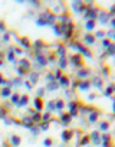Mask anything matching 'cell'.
<instances>
[{"mask_svg": "<svg viewBox=\"0 0 115 147\" xmlns=\"http://www.w3.org/2000/svg\"><path fill=\"white\" fill-rule=\"evenodd\" d=\"M101 140H102V146L112 144V137H111L109 134H102V136H101Z\"/></svg>", "mask_w": 115, "mask_h": 147, "instance_id": "15", "label": "cell"}, {"mask_svg": "<svg viewBox=\"0 0 115 147\" xmlns=\"http://www.w3.org/2000/svg\"><path fill=\"white\" fill-rule=\"evenodd\" d=\"M51 118H52V114H51V111H48V113L42 114V121H46V123H48Z\"/></svg>", "mask_w": 115, "mask_h": 147, "instance_id": "30", "label": "cell"}, {"mask_svg": "<svg viewBox=\"0 0 115 147\" xmlns=\"http://www.w3.org/2000/svg\"><path fill=\"white\" fill-rule=\"evenodd\" d=\"M48 56H49V58H48V61H49V62H53V61L56 59V56H58V53H56V52H52V53H49ZM58 58H59V56H58Z\"/></svg>", "mask_w": 115, "mask_h": 147, "instance_id": "34", "label": "cell"}, {"mask_svg": "<svg viewBox=\"0 0 115 147\" xmlns=\"http://www.w3.org/2000/svg\"><path fill=\"white\" fill-rule=\"evenodd\" d=\"M69 61H71V64H72L74 67H76V68H79V69L85 67V61H83V56H82L81 53H74V55H71Z\"/></svg>", "mask_w": 115, "mask_h": 147, "instance_id": "1", "label": "cell"}, {"mask_svg": "<svg viewBox=\"0 0 115 147\" xmlns=\"http://www.w3.org/2000/svg\"><path fill=\"white\" fill-rule=\"evenodd\" d=\"M49 129V123H42L40 124V130H48Z\"/></svg>", "mask_w": 115, "mask_h": 147, "instance_id": "38", "label": "cell"}, {"mask_svg": "<svg viewBox=\"0 0 115 147\" xmlns=\"http://www.w3.org/2000/svg\"><path fill=\"white\" fill-rule=\"evenodd\" d=\"M91 140L94 141L95 144H99V143L102 141V140L99 138V131H94V133H92V134H91Z\"/></svg>", "mask_w": 115, "mask_h": 147, "instance_id": "19", "label": "cell"}, {"mask_svg": "<svg viewBox=\"0 0 115 147\" xmlns=\"http://www.w3.org/2000/svg\"><path fill=\"white\" fill-rule=\"evenodd\" d=\"M30 117H32V120H33L35 123H37V121H40V120H42V114H40L39 111H37V113H35V114H32Z\"/></svg>", "mask_w": 115, "mask_h": 147, "instance_id": "29", "label": "cell"}, {"mask_svg": "<svg viewBox=\"0 0 115 147\" xmlns=\"http://www.w3.org/2000/svg\"><path fill=\"white\" fill-rule=\"evenodd\" d=\"M95 97H97V95H95V94H91V95H89V100H94V98H95Z\"/></svg>", "mask_w": 115, "mask_h": 147, "instance_id": "47", "label": "cell"}, {"mask_svg": "<svg viewBox=\"0 0 115 147\" xmlns=\"http://www.w3.org/2000/svg\"><path fill=\"white\" fill-rule=\"evenodd\" d=\"M19 64H20V68L26 69V71H30V68H32V65H30V61H29L28 58H22V59L19 61Z\"/></svg>", "mask_w": 115, "mask_h": 147, "instance_id": "11", "label": "cell"}, {"mask_svg": "<svg viewBox=\"0 0 115 147\" xmlns=\"http://www.w3.org/2000/svg\"><path fill=\"white\" fill-rule=\"evenodd\" d=\"M33 105H35L36 111H39V113H42V111H43V108H45V102H43L42 97H36V98H35Z\"/></svg>", "mask_w": 115, "mask_h": 147, "instance_id": "5", "label": "cell"}, {"mask_svg": "<svg viewBox=\"0 0 115 147\" xmlns=\"http://www.w3.org/2000/svg\"><path fill=\"white\" fill-rule=\"evenodd\" d=\"M108 129H109V123H108V121H102V123L99 124V130H101V131H106Z\"/></svg>", "mask_w": 115, "mask_h": 147, "instance_id": "28", "label": "cell"}, {"mask_svg": "<svg viewBox=\"0 0 115 147\" xmlns=\"http://www.w3.org/2000/svg\"><path fill=\"white\" fill-rule=\"evenodd\" d=\"M17 72H19V75H25L28 71H26V69H23V68H17Z\"/></svg>", "mask_w": 115, "mask_h": 147, "instance_id": "41", "label": "cell"}, {"mask_svg": "<svg viewBox=\"0 0 115 147\" xmlns=\"http://www.w3.org/2000/svg\"><path fill=\"white\" fill-rule=\"evenodd\" d=\"M20 46L25 49H30L32 48V42L28 38H20Z\"/></svg>", "mask_w": 115, "mask_h": 147, "instance_id": "12", "label": "cell"}, {"mask_svg": "<svg viewBox=\"0 0 115 147\" xmlns=\"http://www.w3.org/2000/svg\"><path fill=\"white\" fill-rule=\"evenodd\" d=\"M114 117H115V97H114Z\"/></svg>", "mask_w": 115, "mask_h": 147, "instance_id": "48", "label": "cell"}, {"mask_svg": "<svg viewBox=\"0 0 115 147\" xmlns=\"http://www.w3.org/2000/svg\"><path fill=\"white\" fill-rule=\"evenodd\" d=\"M89 141H91V136H83V138L79 141V144H81V146H86Z\"/></svg>", "mask_w": 115, "mask_h": 147, "instance_id": "31", "label": "cell"}, {"mask_svg": "<svg viewBox=\"0 0 115 147\" xmlns=\"http://www.w3.org/2000/svg\"><path fill=\"white\" fill-rule=\"evenodd\" d=\"M68 62H69V58H68L66 55L59 56V68H60V69H65L66 65H68Z\"/></svg>", "mask_w": 115, "mask_h": 147, "instance_id": "13", "label": "cell"}, {"mask_svg": "<svg viewBox=\"0 0 115 147\" xmlns=\"http://www.w3.org/2000/svg\"><path fill=\"white\" fill-rule=\"evenodd\" d=\"M111 45H112L111 39H108V38H104V39H102V46H104L105 49H108V48H109Z\"/></svg>", "mask_w": 115, "mask_h": 147, "instance_id": "27", "label": "cell"}, {"mask_svg": "<svg viewBox=\"0 0 115 147\" xmlns=\"http://www.w3.org/2000/svg\"><path fill=\"white\" fill-rule=\"evenodd\" d=\"M114 15H115V5H114V6L111 7V10H109V16L114 17Z\"/></svg>", "mask_w": 115, "mask_h": 147, "instance_id": "42", "label": "cell"}, {"mask_svg": "<svg viewBox=\"0 0 115 147\" xmlns=\"http://www.w3.org/2000/svg\"><path fill=\"white\" fill-rule=\"evenodd\" d=\"M85 26H86V30H94L97 26V20H88Z\"/></svg>", "mask_w": 115, "mask_h": 147, "instance_id": "22", "label": "cell"}, {"mask_svg": "<svg viewBox=\"0 0 115 147\" xmlns=\"http://www.w3.org/2000/svg\"><path fill=\"white\" fill-rule=\"evenodd\" d=\"M104 147H115V146H114V143H112V144H108V146H104Z\"/></svg>", "mask_w": 115, "mask_h": 147, "instance_id": "49", "label": "cell"}, {"mask_svg": "<svg viewBox=\"0 0 115 147\" xmlns=\"http://www.w3.org/2000/svg\"><path fill=\"white\" fill-rule=\"evenodd\" d=\"M20 98H22V95H20L19 92H14V94L12 95V104H19V102H20Z\"/></svg>", "mask_w": 115, "mask_h": 147, "instance_id": "24", "label": "cell"}, {"mask_svg": "<svg viewBox=\"0 0 115 147\" xmlns=\"http://www.w3.org/2000/svg\"><path fill=\"white\" fill-rule=\"evenodd\" d=\"M3 39H5L6 42H7V40L10 39V35H9V33H5V36H3Z\"/></svg>", "mask_w": 115, "mask_h": 147, "instance_id": "43", "label": "cell"}, {"mask_svg": "<svg viewBox=\"0 0 115 147\" xmlns=\"http://www.w3.org/2000/svg\"><path fill=\"white\" fill-rule=\"evenodd\" d=\"M108 53H109V55H115V44H112V45L108 48Z\"/></svg>", "mask_w": 115, "mask_h": 147, "instance_id": "37", "label": "cell"}, {"mask_svg": "<svg viewBox=\"0 0 115 147\" xmlns=\"http://www.w3.org/2000/svg\"><path fill=\"white\" fill-rule=\"evenodd\" d=\"M55 107H56V110H58L59 113H62L63 108H65V102H63V100H55Z\"/></svg>", "mask_w": 115, "mask_h": 147, "instance_id": "17", "label": "cell"}, {"mask_svg": "<svg viewBox=\"0 0 115 147\" xmlns=\"http://www.w3.org/2000/svg\"><path fill=\"white\" fill-rule=\"evenodd\" d=\"M59 84H60L62 87H69V85H71V79H69L68 75H63V76L59 79Z\"/></svg>", "mask_w": 115, "mask_h": 147, "instance_id": "16", "label": "cell"}, {"mask_svg": "<svg viewBox=\"0 0 115 147\" xmlns=\"http://www.w3.org/2000/svg\"><path fill=\"white\" fill-rule=\"evenodd\" d=\"M92 85H95L98 88H102V79L101 78H94L92 79Z\"/></svg>", "mask_w": 115, "mask_h": 147, "instance_id": "26", "label": "cell"}, {"mask_svg": "<svg viewBox=\"0 0 115 147\" xmlns=\"http://www.w3.org/2000/svg\"><path fill=\"white\" fill-rule=\"evenodd\" d=\"M20 143H22V138H20L17 134H14V136H12V137H10V144H12L13 147H19V146H20Z\"/></svg>", "mask_w": 115, "mask_h": 147, "instance_id": "14", "label": "cell"}, {"mask_svg": "<svg viewBox=\"0 0 115 147\" xmlns=\"http://www.w3.org/2000/svg\"><path fill=\"white\" fill-rule=\"evenodd\" d=\"M74 137V130H63L62 131V140L66 143V141H71Z\"/></svg>", "mask_w": 115, "mask_h": 147, "instance_id": "10", "label": "cell"}, {"mask_svg": "<svg viewBox=\"0 0 115 147\" xmlns=\"http://www.w3.org/2000/svg\"><path fill=\"white\" fill-rule=\"evenodd\" d=\"M45 45H48V44H45V42H43V40H40V39L35 42V48L37 49V52H39V49H42V48H45Z\"/></svg>", "mask_w": 115, "mask_h": 147, "instance_id": "25", "label": "cell"}, {"mask_svg": "<svg viewBox=\"0 0 115 147\" xmlns=\"http://www.w3.org/2000/svg\"><path fill=\"white\" fill-rule=\"evenodd\" d=\"M114 92H115V85H114V84H111L109 87H106V90H105L104 95H105V97H111Z\"/></svg>", "mask_w": 115, "mask_h": 147, "instance_id": "21", "label": "cell"}, {"mask_svg": "<svg viewBox=\"0 0 115 147\" xmlns=\"http://www.w3.org/2000/svg\"><path fill=\"white\" fill-rule=\"evenodd\" d=\"M102 74H104L105 76H108V75H109V69H108V67H104V69H102Z\"/></svg>", "mask_w": 115, "mask_h": 147, "instance_id": "40", "label": "cell"}, {"mask_svg": "<svg viewBox=\"0 0 115 147\" xmlns=\"http://www.w3.org/2000/svg\"><path fill=\"white\" fill-rule=\"evenodd\" d=\"M106 33H108V35H109V36H112V38H114V39H115V32H106Z\"/></svg>", "mask_w": 115, "mask_h": 147, "instance_id": "45", "label": "cell"}, {"mask_svg": "<svg viewBox=\"0 0 115 147\" xmlns=\"http://www.w3.org/2000/svg\"><path fill=\"white\" fill-rule=\"evenodd\" d=\"M7 59H9V61H12V62H14V51H13V48H10V49H9Z\"/></svg>", "mask_w": 115, "mask_h": 147, "instance_id": "32", "label": "cell"}, {"mask_svg": "<svg viewBox=\"0 0 115 147\" xmlns=\"http://www.w3.org/2000/svg\"><path fill=\"white\" fill-rule=\"evenodd\" d=\"M95 40H97L95 35H92V33H85V36H83V42L86 44V46L94 45V44H95Z\"/></svg>", "mask_w": 115, "mask_h": 147, "instance_id": "6", "label": "cell"}, {"mask_svg": "<svg viewBox=\"0 0 115 147\" xmlns=\"http://www.w3.org/2000/svg\"><path fill=\"white\" fill-rule=\"evenodd\" d=\"M59 117H60V120H62L63 124H69V123H71V120H72V114L71 113H65V111L59 113Z\"/></svg>", "mask_w": 115, "mask_h": 147, "instance_id": "9", "label": "cell"}, {"mask_svg": "<svg viewBox=\"0 0 115 147\" xmlns=\"http://www.w3.org/2000/svg\"><path fill=\"white\" fill-rule=\"evenodd\" d=\"M95 38H105V32L104 30H98L97 35H95Z\"/></svg>", "mask_w": 115, "mask_h": 147, "instance_id": "39", "label": "cell"}, {"mask_svg": "<svg viewBox=\"0 0 115 147\" xmlns=\"http://www.w3.org/2000/svg\"><path fill=\"white\" fill-rule=\"evenodd\" d=\"M28 102H29V95L28 94H23L22 98H20V102L17 104V105L19 107H25V105H28Z\"/></svg>", "mask_w": 115, "mask_h": 147, "instance_id": "18", "label": "cell"}, {"mask_svg": "<svg viewBox=\"0 0 115 147\" xmlns=\"http://www.w3.org/2000/svg\"><path fill=\"white\" fill-rule=\"evenodd\" d=\"M14 52H16V53H22V49H20V48H16Z\"/></svg>", "mask_w": 115, "mask_h": 147, "instance_id": "46", "label": "cell"}, {"mask_svg": "<svg viewBox=\"0 0 115 147\" xmlns=\"http://www.w3.org/2000/svg\"><path fill=\"white\" fill-rule=\"evenodd\" d=\"M43 144H45L46 147H51V146L53 144V140H52V138H46V140L43 141Z\"/></svg>", "mask_w": 115, "mask_h": 147, "instance_id": "35", "label": "cell"}, {"mask_svg": "<svg viewBox=\"0 0 115 147\" xmlns=\"http://www.w3.org/2000/svg\"><path fill=\"white\" fill-rule=\"evenodd\" d=\"M37 81H39V74H33V72H32V74H30V82H32V84H36Z\"/></svg>", "mask_w": 115, "mask_h": 147, "instance_id": "33", "label": "cell"}, {"mask_svg": "<svg viewBox=\"0 0 115 147\" xmlns=\"http://www.w3.org/2000/svg\"><path fill=\"white\" fill-rule=\"evenodd\" d=\"M83 105H82V102L81 101H71L68 104V108H69V113L72 114V117H75V115H78V113L81 111V108H82Z\"/></svg>", "mask_w": 115, "mask_h": 147, "instance_id": "2", "label": "cell"}, {"mask_svg": "<svg viewBox=\"0 0 115 147\" xmlns=\"http://www.w3.org/2000/svg\"><path fill=\"white\" fill-rule=\"evenodd\" d=\"M99 118V111H94V113H89V123H95Z\"/></svg>", "mask_w": 115, "mask_h": 147, "instance_id": "20", "label": "cell"}, {"mask_svg": "<svg viewBox=\"0 0 115 147\" xmlns=\"http://www.w3.org/2000/svg\"><path fill=\"white\" fill-rule=\"evenodd\" d=\"M36 61L39 62V65H40V67H45V65L49 62V61H48V58H46L43 53L37 52V51H36Z\"/></svg>", "mask_w": 115, "mask_h": 147, "instance_id": "8", "label": "cell"}, {"mask_svg": "<svg viewBox=\"0 0 115 147\" xmlns=\"http://www.w3.org/2000/svg\"><path fill=\"white\" fill-rule=\"evenodd\" d=\"M91 87H92V81L91 79H79V84H78V90L79 91H88Z\"/></svg>", "mask_w": 115, "mask_h": 147, "instance_id": "3", "label": "cell"}, {"mask_svg": "<svg viewBox=\"0 0 115 147\" xmlns=\"http://www.w3.org/2000/svg\"><path fill=\"white\" fill-rule=\"evenodd\" d=\"M78 78L79 79H86V76H89L91 75V69L89 68H86V67H83V68H81L79 71H78Z\"/></svg>", "mask_w": 115, "mask_h": 147, "instance_id": "7", "label": "cell"}, {"mask_svg": "<svg viewBox=\"0 0 115 147\" xmlns=\"http://www.w3.org/2000/svg\"><path fill=\"white\" fill-rule=\"evenodd\" d=\"M71 46L76 48V49H78V52H79L82 56H86V58H89V56H91V51H89L86 46H83V45H79V44H72Z\"/></svg>", "mask_w": 115, "mask_h": 147, "instance_id": "4", "label": "cell"}, {"mask_svg": "<svg viewBox=\"0 0 115 147\" xmlns=\"http://www.w3.org/2000/svg\"><path fill=\"white\" fill-rule=\"evenodd\" d=\"M62 76H63V72H62V69H58V71L55 72V78H56V79H60Z\"/></svg>", "mask_w": 115, "mask_h": 147, "instance_id": "36", "label": "cell"}, {"mask_svg": "<svg viewBox=\"0 0 115 147\" xmlns=\"http://www.w3.org/2000/svg\"><path fill=\"white\" fill-rule=\"evenodd\" d=\"M111 26L115 29V17H112V19H111Z\"/></svg>", "mask_w": 115, "mask_h": 147, "instance_id": "44", "label": "cell"}, {"mask_svg": "<svg viewBox=\"0 0 115 147\" xmlns=\"http://www.w3.org/2000/svg\"><path fill=\"white\" fill-rule=\"evenodd\" d=\"M9 95H13V94H12V88H10V87H3V90H2V97L6 98V97H9Z\"/></svg>", "mask_w": 115, "mask_h": 147, "instance_id": "23", "label": "cell"}]
</instances>
